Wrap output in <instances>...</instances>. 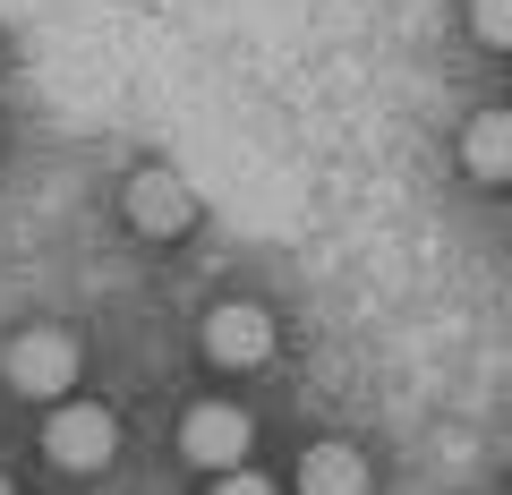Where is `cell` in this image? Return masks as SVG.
<instances>
[{
	"label": "cell",
	"mask_w": 512,
	"mask_h": 495,
	"mask_svg": "<svg viewBox=\"0 0 512 495\" xmlns=\"http://www.w3.org/2000/svg\"><path fill=\"white\" fill-rule=\"evenodd\" d=\"M77 376H86V350H77V333L69 325H26V333H9L0 342V385L18 393V402H69L77 393Z\"/></svg>",
	"instance_id": "1"
},
{
	"label": "cell",
	"mask_w": 512,
	"mask_h": 495,
	"mask_svg": "<svg viewBox=\"0 0 512 495\" xmlns=\"http://www.w3.org/2000/svg\"><path fill=\"white\" fill-rule=\"evenodd\" d=\"M43 461H52L60 478H103L111 461H120V419H111L103 402H52V419H43Z\"/></svg>",
	"instance_id": "2"
},
{
	"label": "cell",
	"mask_w": 512,
	"mask_h": 495,
	"mask_svg": "<svg viewBox=\"0 0 512 495\" xmlns=\"http://www.w3.org/2000/svg\"><path fill=\"white\" fill-rule=\"evenodd\" d=\"M120 214H128V231H137V239L171 248V239L197 231V188H188L171 163H137V171H128V188H120Z\"/></svg>",
	"instance_id": "3"
},
{
	"label": "cell",
	"mask_w": 512,
	"mask_h": 495,
	"mask_svg": "<svg viewBox=\"0 0 512 495\" xmlns=\"http://www.w3.org/2000/svg\"><path fill=\"white\" fill-rule=\"evenodd\" d=\"M197 350H205V367H222V376L265 367L274 359V308H265V299H214V308L197 316Z\"/></svg>",
	"instance_id": "4"
},
{
	"label": "cell",
	"mask_w": 512,
	"mask_h": 495,
	"mask_svg": "<svg viewBox=\"0 0 512 495\" xmlns=\"http://www.w3.org/2000/svg\"><path fill=\"white\" fill-rule=\"evenodd\" d=\"M248 444H256V419H248L239 402H188V419H180V453L197 461L205 478L231 470V461H248Z\"/></svg>",
	"instance_id": "5"
},
{
	"label": "cell",
	"mask_w": 512,
	"mask_h": 495,
	"mask_svg": "<svg viewBox=\"0 0 512 495\" xmlns=\"http://www.w3.org/2000/svg\"><path fill=\"white\" fill-rule=\"evenodd\" d=\"M461 171H470L478 188H504L512 180V111H478L470 129H461Z\"/></svg>",
	"instance_id": "6"
},
{
	"label": "cell",
	"mask_w": 512,
	"mask_h": 495,
	"mask_svg": "<svg viewBox=\"0 0 512 495\" xmlns=\"http://www.w3.org/2000/svg\"><path fill=\"white\" fill-rule=\"evenodd\" d=\"M291 478H299L308 495H359L376 470H367V453H359V444H308Z\"/></svg>",
	"instance_id": "7"
},
{
	"label": "cell",
	"mask_w": 512,
	"mask_h": 495,
	"mask_svg": "<svg viewBox=\"0 0 512 495\" xmlns=\"http://www.w3.org/2000/svg\"><path fill=\"white\" fill-rule=\"evenodd\" d=\"M470 35L487 52H512V0H470Z\"/></svg>",
	"instance_id": "8"
},
{
	"label": "cell",
	"mask_w": 512,
	"mask_h": 495,
	"mask_svg": "<svg viewBox=\"0 0 512 495\" xmlns=\"http://www.w3.org/2000/svg\"><path fill=\"white\" fill-rule=\"evenodd\" d=\"M214 487H222V495H265L274 478H265V470H248V461H231V470H214Z\"/></svg>",
	"instance_id": "9"
}]
</instances>
